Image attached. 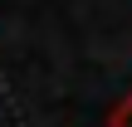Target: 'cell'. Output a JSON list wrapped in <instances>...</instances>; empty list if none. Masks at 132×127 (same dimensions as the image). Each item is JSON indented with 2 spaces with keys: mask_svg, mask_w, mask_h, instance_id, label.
I'll use <instances>...</instances> for the list:
<instances>
[{
  "mask_svg": "<svg viewBox=\"0 0 132 127\" xmlns=\"http://www.w3.org/2000/svg\"><path fill=\"white\" fill-rule=\"evenodd\" d=\"M108 127H132V88L108 108Z\"/></svg>",
  "mask_w": 132,
  "mask_h": 127,
  "instance_id": "6da1fadb",
  "label": "cell"
}]
</instances>
